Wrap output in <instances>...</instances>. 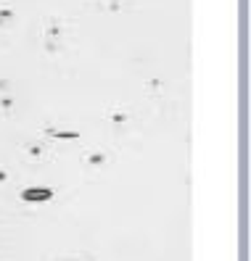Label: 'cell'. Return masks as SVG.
Returning a JSON list of instances; mask_svg holds the SVG:
<instances>
[{"mask_svg": "<svg viewBox=\"0 0 251 261\" xmlns=\"http://www.w3.org/2000/svg\"><path fill=\"white\" fill-rule=\"evenodd\" d=\"M48 195H51L48 190H27V193H24L27 201H29V198H32V201H42V198H48Z\"/></svg>", "mask_w": 251, "mask_h": 261, "instance_id": "6da1fadb", "label": "cell"}]
</instances>
